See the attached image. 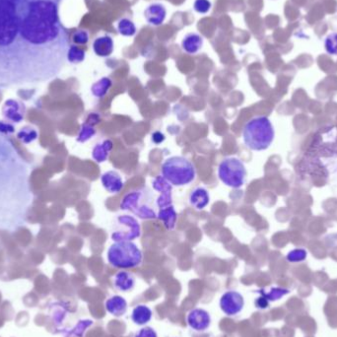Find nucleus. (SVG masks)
Here are the masks:
<instances>
[{
	"instance_id": "1",
	"label": "nucleus",
	"mask_w": 337,
	"mask_h": 337,
	"mask_svg": "<svg viewBox=\"0 0 337 337\" xmlns=\"http://www.w3.org/2000/svg\"><path fill=\"white\" fill-rule=\"evenodd\" d=\"M63 0H0V88L47 83L62 73L70 38Z\"/></svg>"
},
{
	"instance_id": "2",
	"label": "nucleus",
	"mask_w": 337,
	"mask_h": 337,
	"mask_svg": "<svg viewBox=\"0 0 337 337\" xmlns=\"http://www.w3.org/2000/svg\"><path fill=\"white\" fill-rule=\"evenodd\" d=\"M31 163L19 154L10 138L0 133V230L14 233L27 224L34 192Z\"/></svg>"
},
{
	"instance_id": "3",
	"label": "nucleus",
	"mask_w": 337,
	"mask_h": 337,
	"mask_svg": "<svg viewBox=\"0 0 337 337\" xmlns=\"http://www.w3.org/2000/svg\"><path fill=\"white\" fill-rule=\"evenodd\" d=\"M275 137L274 127L267 116H255L243 128V140L251 151L268 149Z\"/></svg>"
},
{
	"instance_id": "4",
	"label": "nucleus",
	"mask_w": 337,
	"mask_h": 337,
	"mask_svg": "<svg viewBox=\"0 0 337 337\" xmlns=\"http://www.w3.org/2000/svg\"><path fill=\"white\" fill-rule=\"evenodd\" d=\"M152 187L156 191L160 192V195L156 200V205L158 207L157 218L162 221L164 227L168 231H173L177 221V213L173 204L172 196L173 186L162 175H157L152 181Z\"/></svg>"
},
{
	"instance_id": "5",
	"label": "nucleus",
	"mask_w": 337,
	"mask_h": 337,
	"mask_svg": "<svg viewBox=\"0 0 337 337\" xmlns=\"http://www.w3.org/2000/svg\"><path fill=\"white\" fill-rule=\"evenodd\" d=\"M162 176L174 187H185L194 182L196 169L193 163L183 156L167 158L161 167Z\"/></svg>"
},
{
	"instance_id": "6",
	"label": "nucleus",
	"mask_w": 337,
	"mask_h": 337,
	"mask_svg": "<svg viewBox=\"0 0 337 337\" xmlns=\"http://www.w3.org/2000/svg\"><path fill=\"white\" fill-rule=\"evenodd\" d=\"M109 263L120 269H132L139 266L143 260L142 251L130 241L114 242L107 252Z\"/></svg>"
},
{
	"instance_id": "7",
	"label": "nucleus",
	"mask_w": 337,
	"mask_h": 337,
	"mask_svg": "<svg viewBox=\"0 0 337 337\" xmlns=\"http://www.w3.org/2000/svg\"><path fill=\"white\" fill-rule=\"evenodd\" d=\"M218 177L226 187L237 189L246 184L248 172L244 162L237 157H226L218 166Z\"/></svg>"
},
{
	"instance_id": "8",
	"label": "nucleus",
	"mask_w": 337,
	"mask_h": 337,
	"mask_svg": "<svg viewBox=\"0 0 337 337\" xmlns=\"http://www.w3.org/2000/svg\"><path fill=\"white\" fill-rule=\"evenodd\" d=\"M148 192L145 188H138L126 193L121 202V209L130 211L142 220L156 219L157 214L150 206Z\"/></svg>"
},
{
	"instance_id": "9",
	"label": "nucleus",
	"mask_w": 337,
	"mask_h": 337,
	"mask_svg": "<svg viewBox=\"0 0 337 337\" xmlns=\"http://www.w3.org/2000/svg\"><path fill=\"white\" fill-rule=\"evenodd\" d=\"M141 236V226L137 219L130 215H118L114 219L111 237L114 242H123L138 239Z\"/></svg>"
},
{
	"instance_id": "10",
	"label": "nucleus",
	"mask_w": 337,
	"mask_h": 337,
	"mask_svg": "<svg viewBox=\"0 0 337 337\" xmlns=\"http://www.w3.org/2000/svg\"><path fill=\"white\" fill-rule=\"evenodd\" d=\"M245 300L242 294L236 291H228L220 300V308L225 314L229 316L237 315L243 311Z\"/></svg>"
},
{
	"instance_id": "11",
	"label": "nucleus",
	"mask_w": 337,
	"mask_h": 337,
	"mask_svg": "<svg viewBox=\"0 0 337 337\" xmlns=\"http://www.w3.org/2000/svg\"><path fill=\"white\" fill-rule=\"evenodd\" d=\"M101 183L103 187L112 194L120 193L124 187L125 182L123 176L116 171H108L101 175Z\"/></svg>"
},
{
	"instance_id": "12",
	"label": "nucleus",
	"mask_w": 337,
	"mask_h": 337,
	"mask_svg": "<svg viewBox=\"0 0 337 337\" xmlns=\"http://www.w3.org/2000/svg\"><path fill=\"white\" fill-rule=\"evenodd\" d=\"M187 324L196 331H205L210 326L211 318L206 311L194 309L187 314Z\"/></svg>"
},
{
	"instance_id": "13",
	"label": "nucleus",
	"mask_w": 337,
	"mask_h": 337,
	"mask_svg": "<svg viewBox=\"0 0 337 337\" xmlns=\"http://www.w3.org/2000/svg\"><path fill=\"white\" fill-rule=\"evenodd\" d=\"M2 113L3 116L10 123L20 124L24 120L25 106L18 101H6L2 109Z\"/></svg>"
},
{
	"instance_id": "14",
	"label": "nucleus",
	"mask_w": 337,
	"mask_h": 337,
	"mask_svg": "<svg viewBox=\"0 0 337 337\" xmlns=\"http://www.w3.org/2000/svg\"><path fill=\"white\" fill-rule=\"evenodd\" d=\"M167 16L166 7L161 3H152L144 10V18L149 25H162Z\"/></svg>"
},
{
	"instance_id": "15",
	"label": "nucleus",
	"mask_w": 337,
	"mask_h": 337,
	"mask_svg": "<svg viewBox=\"0 0 337 337\" xmlns=\"http://www.w3.org/2000/svg\"><path fill=\"white\" fill-rule=\"evenodd\" d=\"M188 202L197 211L205 209L210 203L209 191L205 187H195L189 194Z\"/></svg>"
},
{
	"instance_id": "16",
	"label": "nucleus",
	"mask_w": 337,
	"mask_h": 337,
	"mask_svg": "<svg viewBox=\"0 0 337 337\" xmlns=\"http://www.w3.org/2000/svg\"><path fill=\"white\" fill-rule=\"evenodd\" d=\"M100 121V114L91 113L88 116L87 121L81 125L80 131L78 133V136L76 138V140L80 143H85V142H87L88 140L94 137L96 134V129L94 126L97 124H99Z\"/></svg>"
},
{
	"instance_id": "17",
	"label": "nucleus",
	"mask_w": 337,
	"mask_h": 337,
	"mask_svg": "<svg viewBox=\"0 0 337 337\" xmlns=\"http://www.w3.org/2000/svg\"><path fill=\"white\" fill-rule=\"evenodd\" d=\"M114 50V43L111 36L104 35L96 37L93 42V50L96 55L100 57L111 56Z\"/></svg>"
},
{
	"instance_id": "18",
	"label": "nucleus",
	"mask_w": 337,
	"mask_h": 337,
	"mask_svg": "<svg viewBox=\"0 0 337 337\" xmlns=\"http://www.w3.org/2000/svg\"><path fill=\"white\" fill-rule=\"evenodd\" d=\"M113 148V142L111 139H103L98 142L92 150V158L99 164L108 161L111 151Z\"/></svg>"
},
{
	"instance_id": "19",
	"label": "nucleus",
	"mask_w": 337,
	"mask_h": 337,
	"mask_svg": "<svg viewBox=\"0 0 337 337\" xmlns=\"http://www.w3.org/2000/svg\"><path fill=\"white\" fill-rule=\"evenodd\" d=\"M113 286L122 292L131 291L135 286V277L127 271H120L113 278Z\"/></svg>"
},
{
	"instance_id": "20",
	"label": "nucleus",
	"mask_w": 337,
	"mask_h": 337,
	"mask_svg": "<svg viewBox=\"0 0 337 337\" xmlns=\"http://www.w3.org/2000/svg\"><path fill=\"white\" fill-rule=\"evenodd\" d=\"M203 47V37L196 33H189L182 41V48L188 54H196Z\"/></svg>"
},
{
	"instance_id": "21",
	"label": "nucleus",
	"mask_w": 337,
	"mask_h": 337,
	"mask_svg": "<svg viewBox=\"0 0 337 337\" xmlns=\"http://www.w3.org/2000/svg\"><path fill=\"white\" fill-rule=\"evenodd\" d=\"M106 309L114 316H122L127 311V303L124 297L112 296L106 302Z\"/></svg>"
},
{
	"instance_id": "22",
	"label": "nucleus",
	"mask_w": 337,
	"mask_h": 337,
	"mask_svg": "<svg viewBox=\"0 0 337 337\" xmlns=\"http://www.w3.org/2000/svg\"><path fill=\"white\" fill-rule=\"evenodd\" d=\"M152 314L153 312L147 306L138 305L132 311L131 319L135 325H144L148 324L151 321Z\"/></svg>"
},
{
	"instance_id": "23",
	"label": "nucleus",
	"mask_w": 337,
	"mask_h": 337,
	"mask_svg": "<svg viewBox=\"0 0 337 337\" xmlns=\"http://www.w3.org/2000/svg\"><path fill=\"white\" fill-rule=\"evenodd\" d=\"M112 80L108 77H103L99 81L94 83L91 87V93L94 97L98 99H103L110 91L112 87Z\"/></svg>"
},
{
	"instance_id": "24",
	"label": "nucleus",
	"mask_w": 337,
	"mask_h": 337,
	"mask_svg": "<svg viewBox=\"0 0 337 337\" xmlns=\"http://www.w3.org/2000/svg\"><path fill=\"white\" fill-rule=\"evenodd\" d=\"M289 292L290 291L288 289L280 287L271 288L269 291H265L264 289L256 291V293H259L262 297L267 300L269 303L281 299L283 296L287 295Z\"/></svg>"
},
{
	"instance_id": "25",
	"label": "nucleus",
	"mask_w": 337,
	"mask_h": 337,
	"mask_svg": "<svg viewBox=\"0 0 337 337\" xmlns=\"http://www.w3.org/2000/svg\"><path fill=\"white\" fill-rule=\"evenodd\" d=\"M117 31L124 37H133L135 36L137 29L131 20L127 18H122L117 22Z\"/></svg>"
},
{
	"instance_id": "26",
	"label": "nucleus",
	"mask_w": 337,
	"mask_h": 337,
	"mask_svg": "<svg viewBox=\"0 0 337 337\" xmlns=\"http://www.w3.org/2000/svg\"><path fill=\"white\" fill-rule=\"evenodd\" d=\"M86 57L85 50L78 48L77 46H70L67 52V62L71 64L83 63Z\"/></svg>"
},
{
	"instance_id": "27",
	"label": "nucleus",
	"mask_w": 337,
	"mask_h": 337,
	"mask_svg": "<svg viewBox=\"0 0 337 337\" xmlns=\"http://www.w3.org/2000/svg\"><path fill=\"white\" fill-rule=\"evenodd\" d=\"M17 137L27 145V144H30V143L34 142L35 140H37V131L33 127H28L27 126V127L22 128L17 133Z\"/></svg>"
},
{
	"instance_id": "28",
	"label": "nucleus",
	"mask_w": 337,
	"mask_h": 337,
	"mask_svg": "<svg viewBox=\"0 0 337 337\" xmlns=\"http://www.w3.org/2000/svg\"><path fill=\"white\" fill-rule=\"evenodd\" d=\"M326 52L330 55H337V33H330L325 39Z\"/></svg>"
},
{
	"instance_id": "29",
	"label": "nucleus",
	"mask_w": 337,
	"mask_h": 337,
	"mask_svg": "<svg viewBox=\"0 0 337 337\" xmlns=\"http://www.w3.org/2000/svg\"><path fill=\"white\" fill-rule=\"evenodd\" d=\"M212 8V3L210 0H195L193 3V9L200 14H206Z\"/></svg>"
},
{
	"instance_id": "30",
	"label": "nucleus",
	"mask_w": 337,
	"mask_h": 337,
	"mask_svg": "<svg viewBox=\"0 0 337 337\" xmlns=\"http://www.w3.org/2000/svg\"><path fill=\"white\" fill-rule=\"evenodd\" d=\"M308 252L305 250H294L290 251L286 256L288 262H304L307 259Z\"/></svg>"
},
{
	"instance_id": "31",
	"label": "nucleus",
	"mask_w": 337,
	"mask_h": 337,
	"mask_svg": "<svg viewBox=\"0 0 337 337\" xmlns=\"http://www.w3.org/2000/svg\"><path fill=\"white\" fill-rule=\"evenodd\" d=\"M72 42L76 45H86L89 42V34L85 30H78L72 35Z\"/></svg>"
},
{
	"instance_id": "32",
	"label": "nucleus",
	"mask_w": 337,
	"mask_h": 337,
	"mask_svg": "<svg viewBox=\"0 0 337 337\" xmlns=\"http://www.w3.org/2000/svg\"><path fill=\"white\" fill-rule=\"evenodd\" d=\"M15 132V127L9 122H0V133L3 135H10Z\"/></svg>"
},
{
	"instance_id": "33",
	"label": "nucleus",
	"mask_w": 337,
	"mask_h": 337,
	"mask_svg": "<svg viewBox=\"0 0 337 337\" xmlns=\"http://www.w3.org/2000/svg\"><path fill=\"white\" fill-rule=\"evenodd\" d=\"M134 337H158L156 331L149 326L141 328Z\"/></svg>"
},
{
	"instance_id": "34",
	"label": "nucleus",
	"mask_w": 337,
	"mask_h": 337,
	"mask_svg": "<svg viewBox=\"0 0 337 337\" xmlns=\"http://www.w3.org/2000/svg\"><path fill=\"white\" fill-rule=\"evenodd\" d=\"M165 139H166L165 135L163 134L162 132H160V131H155V132L152 133V135H151V140H152V142H153L154 144H156V145H159V144L163 143V142L165 141Z\"/></svg>"
},
{
	"instance_id": "35",
	"label": "nucleus",
	"mask_w": 337,
	"mask_h": 337,
	"mask_svg": "<svg viewBox=\"0 0 337 337\" xmlns=\"http://www.w3.org/2000/svg\"><path fill=\"white\" fill-rule=\"evenodd\" d=\"M254 305H255V307L257 309L264 310V309H267L269 307V302L261 296V297H259L257 299L254 301Z\"/></svg>"
}]
</instances>
